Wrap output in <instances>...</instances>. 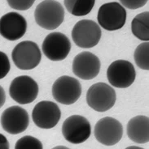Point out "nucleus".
<instances>
[{"instance_id":"2eb2a0df","label":"nucleus","mask_w":149,"mask_h":149,"mask_svg":"<svg viewBox=\"0 0 149 149\" xmlns=\"http://www.w3.org/2000/svg\"><path fill=\"white\" fill-rule=\"evenodd\" d=\"M100 71V61L94 54L83 51L75 56L73 62V72L78 78L90 80L95 78Z\"/></svg>"},{"instance_id":"9b49d317","label":"nucleus","mask_w":149,"mask_h":149,"mask_svg":"<svg viewBox=\"0 0 149 149\" xmlns=\"http://www.w3.org/2000/svg\"><path fill=\"white\" fill-rule=\"evenodd\" d=\"M44 55L52 61H62L68 55L71 49V42L64 34L55 32L45 37L42 45Z\"/></svg>"},{"instance_id":"0eeeda50","label":"nucleus","mask_w":149,"mask_h":149,"mask_svg":"<svg viewBox=\"0 0 149 149\" xmlns=\"http://www.w3.org/2000/svg\"><path fill=\"white\" fill-rule=\"evenodd\" d=\"M90 123L83 116H70L65 119L62 126L64 138L73 144H80L86 142L90 136Z\"/></svg>"},{"instance_id":"423d86ee","label":"nucleus","mask_w":149,"mask_h":149,"mask_svg":"<svg viewBox=\"0 0 149 149\" xmlns=\"http://www.w3.org/2000/svg\"><path fill=\"white\" fill-rule=\"evenodd\" d=\"M97 19L104 29L108 31L121 29L126 24V11L122 5L117 2L107 3L99 9Z\"/></svg>"},{"instance_id":"6e6552de","label":"nucleus","mask_w":149,"mask_h":149,"mask_svg":"<svg viewBox=\"0 0 149 149\" xmlns=\"http://www.w3.org/2000/svg\"><path fill=\"white\" fill-rule=\"evenodd\" d=\"M9 94L13 101L26 104L35 101L38 94V85L34 79L28 75H20L11 81Z\"/></svg>"},{"instance_id":"bb28decb","label":"nucleus","mask_w":149,"mask_h":149,"mask_svg":"<svg viewBox=\"0 0 149 149\" xmlns=\"http://www.w3.org/2000/svg\"><path fill=\"white\" fill-rule=\"evenodd\" d=\"M126 149H143V148L140 147H136V146H131V147H128Z\"/></svg>"},{"instance_id":"ddd939ff","label":"nucleus","mask_w":149,"mask_h":149,"mask_svg":"<svg viewBox=\"0 0 149 149\" xmlns=\"http://www.w3.org/2000/svg\"><path fill=\"white\" fill-rule=\"evenodd\" d=\"M61 117L59 106L52 101H42L34 106L32 119L34 124L42 129H52L58 124Z\"/></svg>"},{"instance_id":"aec40b11","label":"nucleus","mask_w":149,"mask_h":149,"mask_svg":"<svg viewBox=\"0 0 149 149\" xmlns=\"http://www.w3.org/2000/svg\"><path fill=\"white\" fill-rule=\"evenodd\" d=\"M15 149H43L42 142L35 137L25 135L17 140Z\"/></svg>"},{"instance_id":"f03ea898","label":"nucleus","mask_w":149,"mask_h":149,"mask_svg":"<svg viewBox=\"0 0 149 149\" xmlns=\"http://www.w3.org/2000/svg\"><path fill=\"white\" fill-rule=\"evenodd\" d=\"M11 58L19 69L24 71L32 70L40 63L42 53L35 42L24 41L20 42L13 49Z\"/></svg>"},{"instance_id":"dca6fc26","label":"nucleus","mask_w":149,"mask_h":149,"mask_svg":"<svg viewBox=\"0 0 149 149\" xmlns=\"http://www.w3.org/2000/svg\"><path fill=\"white\" fill-rule=\"evenodd\" d=\"M129 139L136 143L149 142V118L148 116L138 115L131 118L126 127Z\"/></svg>"},{"instance_id":"393cba45","label":"nucleus","mask_w":149,"mask_h":149,"mask_svg":"<svg viewBox=\"0 0 149 149\" xmlns=\"http://www.w3.org/2000/svg\"><path fill=\"white\" fill-rule=\"evenodd\" d=\"M6 101V94L4 91V88L2 86H0V109L3 107V105L5 103Z\"/></svg>"},{"instance_id":"a211bd4d","label":"nucleus","mask_w":149,"mask_h":149,"mask_svg":"<svg viewBox=\"0 0 149 149\" xmlns=\"http://www.w3.org/2000/svg\"><path fill=\"white\" fill-rule=\"evenodd\" d=\"M67 11L75 16H84L93 9L95 0H64Z\"/></svg>"},{"instance_id":"7ed1b4c3","label":"nucleus","mask_w":149,"mask_h":149,"mask_svg":"<svg viewBox=\"0 0 149 149\" xmlns=\"http://www.w3.org/2000/svg\"><path fill=\"white\" fill-rule=\"evenodd\" d=\"M116 92L105 83H97L90 86L86 93V103L97 112H105L116 103Z\"/></svg>"},{"instance_id":"f257e3e1","label":"nucleus","mask_w":149,"mask_h":149,"mask_svg":"<svg viewBox=\"0 0 149 149\" xmlns=\"http://www.w3.org/2000/svg\"><path fill=\"white\" fill-rule=\"evenodd\" d=\"M34 18L37 25L47 30H54L60 26L64 19V10L56 0H44L37 6Z\"/></svg>"},{"instance_id":"39448f33","label":"nucleus","mask_w":149,"mask_h":149,"mask_svg":"<svg viewBox=\"0 0 149 149\" xmlns=\"http://www.w3.org/2000/svg\"><path fill=\"white\" fill-rule=\"evenodd\" d=\"M82 94V85L77 79L63 75L56 79L52 85V96L60 104H74Z\"/></svg>"},{"instance_id":"b1692460","label":"nucleus","mask_w":149,"mask_h":149,"mask_svg":"<svg viewBox=\"0 0 149 149\" xmlns=\"http://www.w3.org/2000/svg\"><path fill=\"white\" fill-rule=\"evenodd\" d=\"M0 149H10L9 142L2 134H0Z\"/></svg>"},{"instance_id":"5701e85b","label":"nucleus","mask_w":149,"mask_h":149,"mask_svg":"<svg viewBox=\"0 0 149 149\" xmlns=\"http://www.w3.org/2000/svg\"><path fill=\"white\" fill-rule=\"evenodd\" d=\"M121 5L131 10H135L143 7L148 0H119Z\"/></svg>"},{"instance_id":"6ab92c4d","label":"nucleus","mask_w":149,"mask_h":149,"mask_svg":"<svg viewBox=\"0 0 149 149\" xmlns=\"http://www.w3.org/2000/svg\"><path fill=\"white\" fill-rule=\"evenodd\" d=\"M149 43L143 42L137 46L134 54L135 63L143 70H149Z\"/></svg>"},{"instance_id":"9d476101","label":"nucleus","mask_w":149,"mask_h":149,"mask_svg":"<svg viewBox=\"0 0 149 149\" xmlns=\"http://www.w3.org/2000/svg\"><path fill=\"white\" fill-rule=\"evenodd\" d=\"M94 134L101 144L115 145L122 138L123 127L118 120L112 117H105L97 122Z\"/></svg>"},{"instance_id":"f8f14e48","label":"nucleus","mask_w":149,"mask_h":149,"mask_svg":"<svg viewBox=\"0 0 149 149\" xmlns=\"http://www.w3.org/2000/svg\"><path fill=\"white\" fill-rule=\"evenodd\" d=\"M1 126L7 133L18 134L26 130L30 124V117L27 111L17 105L6 109L0 118Z\"/></svg>"},{"instance_id":"4468645a","label":"nucleus","mask_w":149,"mask_h":149,"mask_svg":"<svg viewBox=\"0 0 149 149\" xmlns=\"http://www.w3.org/2000/svg\"><path fill=\"white\" fill-rule=\"evenodd\" d=\"M26 29V19L17 12H8L0 18V35L8 41L20 39Z\"/></svg>"},{"instance_id":"f3484780","label":"nucleus","mask_w":149,"mask_h":149,"mask_svg":"<svg viewBox=\"0 0 149 149\" xmlns=\"http://www.w3.org/2000/svg\"><path fill=\"white\" fill-rule=\"evenodd\" d=\"M131 31L135 37L143 41H149V12L138 14L131 23Z\"/></svg>"},{"instance_id":"412c9836","label":"nucleus","mask_w":149,"mask_h":149,"mask_svg":"<svg viewBox=\"0 0 149 149\" xmlns=\"http://www.w3.org/2000/svg\"><path fill=\"white\" fill-rule=\"evenodd\" d=\"M10 8L18 11H26L30 9L35 0H7Z\"/></svg>"},{"instance_id":"20e7f679","label":"nucleus","mask_w":149,"mask_h":149,"mask_svg":"<svg viewBox=\"0 0 149 149\" xmlns=\"http://www.w3.org/2000/svg\"><path fill=\"white\" fill-rule=\"evenodd\" d=\"M99 24L90 19H82L72 30V38L76 45L82 49H90L98 45L101 38Z\"/></svg>"},{"instance_id":"a878e982","label":"nucleus","mask_w":149,"mask_h":149,"mask_svg":"<svg viewBox=\"0 0 149 149\" xmlns=\"http://www.w3.org/2000/svg\"><path fill=\"white\" fill-rule=\"evenodd\" d=\"M52 149H69L68 148H66L64 146H56L55 148H53Z\"/></svg>"},{"instance_id":"4be33fe9","label":"nucleus","mask_w":149,"mask_h":149,"mask_svg":"<svg viewBox=\"0 0 149 149\" xmlns=\"http://www.w3.org/2000/svg\"><path fill=\"white\" fill-rule=\"evenodd\" d=\"M11 69V64L8 55L0 51V79H4Z\"/></svg>"},{"instance_id":"1a4fd4ad","label":"nucleus","mask_w":149,"mask_h":149,"mask_svg":"<svg viewBox=\"0 0 149 149\" xmlns=\"http://www.w3.org/2000/svg\"><path fill=\"white\" fill-rule=\"evenodd\" d=\"M107 77L110 84L117 88H126L135 80L136 71L131 62L126 60H116L109 65Z\"/></svg>"}]
</instances>
